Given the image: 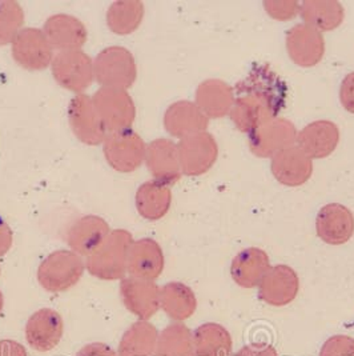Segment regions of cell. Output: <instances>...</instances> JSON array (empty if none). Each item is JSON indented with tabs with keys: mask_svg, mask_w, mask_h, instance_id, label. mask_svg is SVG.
Returning <instances> with one entry per match:
<instances>
[{
	"mask_svg": "<svg viewBox=\"0 0 354 356\" xmlns=\"http://www.w3.org/2000/svg\"><path fill=\"white\" fill-rule=\"evenodd\" d=\"M12 56L24 70L40 71L52 63L55 55L46 33L39 29H24L12 42Z\"/></svg>",
	"mask_w": 354,
	"mask_h": 356,
	"instance_id": "cell-13",
	"label": "cell"
},
{
	"mask_svg": "<svg viewBox=\"0 0 354 356\" xmlns=\"http://www.w3.org/2000/svg\"><path fill=\"white\" fill-rule=\"evenodd\" d=\"M296 142L310 159H323L337 148L339 130L330 120H316L297 132Z\"/></svg>",
	"mask_w": 354,
	"mask_h": 356,
	"instance_id": "cell-21",
	"label": "cell"
},
{
	"mask_svg": "<svg viewBox=\"0 0 354 356\" xmlns=\"http://www.w3.org/2000/svg\"><path fill=\"white\" fill-rule=\"evenodd\" d=\"M14 234L10 225L0 216V258L4 257L12 247Z\"/></svg>",
	"mask_w": 354,
	"mask_h": 356,
	"instance_id": "cell-39",
	"label": "cell"
},
{
	"mask_svg": "<svg viewBox=\"0 0 354 356\" xmlns=\"http://www.w3.org/2000/svg\"><path fill=\"white\" fill-rule=\"evenodd\" d=\"M94 72L101 87L127 90L137 78V65L128 49L111 46L97 55Z\"/></svg>",
	"mask_w": 354,
	"mask_h": 356,
	"instance_id": "cell-4",
	"label": "cell"
},
{
	"mask_svg": "<svg viewBox=\"0 0 354 356\" xmlns=\"http://www.w3.org/2000/svg\"><path fill=\"white\" fill-rule=\"evenodd\" d=\"M339 100L348 113H354V72L346 75L341 83Z\"/></svg>",
	"mask_w": 354,
	"mask_h": 356,
	"instance_id": "cell-36",
	"label": "cell"
},
{
	"mask_svg": "<svg viewBox=\"0 0 354 356\" xmlns=\"http://www.w3.org/2000/svg\"><path fill=\"white\" fill-rule=\"evenodd\" d=\"M208 124L210 119L201 113L196 103L188 100H180L171 104L164 115L165 130L180 139L207 131Z\"/></svg>",
	"mask_w": 354,
	"mask_h": 356,
	"instance_id": "cell-23",
	"label": "cell"
},
{
	"mask_svg": "<svg viewBox=\"0 0 354 356\" xmlns=\"http://www.w3.org/2000/svg\"><path fill=\"white\" fill-rule=\"evenodd\" d=\"M287 49L296 65L309 68L321 62L325 40L320 31L305 23L296 24L287 33Z\"/></svg>",
	"mask_w": 354,
	"mask_h": 356,
	"instance_id": "cell-18",
	"label": "cell"
},
{
	"mask_svg": "<svg viewBox=\"0 0 354 356\" xmlns=\"http://www.w3.org/2000/svg\"><path fill=\"white\" fill-rule=\"evenodd\" d=\"M68 120L75 136L87 146L101 145L108 134L92 97L84 94L71 100L68 107Z\"/></svg>",
	"mask_w": 354,
	"mask_h": 356,
	"instance_id": "cell-9",
	"label": "cell"
},
{
	"mask_svg": "<svg viewBox=\"0 0 354 356\" xmlns=\"http://www.w3.org/2000/svg\"><path fill=\"white\" fill-rule=\"evenodd\" d=\"M181 174L199 177L205 174L217 161L219 147L210 132L203 131L180 140L177 145Z\"/></svg>",
	"mask_w": 354,
	"mask_h": 356,
	"instance_id": "cell-8",
	"label": "cell"
},
{
	"mask_svg": "<svg viewBox=\"0 0 354 356\" xmlns=\"http://www.w3.org/2000/svg\"><path fill=\"white\" fill-rule=\"evenodd\" d=\"M194 346L196 356H229L233 341L224 325L210 322L194 330Z\"/></svg>",
	"mask_w": 354,
	"mask_h": 356,
	"instance_id": "cell-29",
	"label": "cell"
},
{
	"mask_svg": "<svg viewBox=\"0 0 354 356\" xmlns=\"http://www.w3.org/2000/svg\"><path fill=\"white\" fill-rule=\"evenodd\" d=\"M110 225L96 215H85L75 220L65 234V242L78 255L90 257L110 235Z\"/></svg>",
	"mask_w": 354,
	"mask_h": 356,
	"instance_id": "cell-15",
	"label": "cell"
},
{
	"mask_svg": "<svg viewBox=\"0 0 354 356\" xmlns=\"http://www.w3.org/2000/svg\"><path fill=\"white\" fill-rule=\"evenodd\" d=\"M264 7L271 17L277 20H289L297 15L300 6L297 1H264Z\"/></svg>",
	"mask_w": 354,
	"mask_h": 356,
	"instance_id": "cell-35",
	"label": "cell"
},
{
	"mask_svg": "<svg viewBox=\"0 0 354 356\" xmlns=\"http://www.w3.org/2000/svg\"><path fill=\"white\" fill-rule=\"evenodd\" d=\"M0 4H1V1H0Z\"/></svg>",
	"mask_w": 354,
	"mask_h": 356,
	"instance_id": "cell-42",
	"label": "cell"
},
{
	"mask_svg": "<svg viewBox=\"0 0 354 356\" xmlns=\"http://www.w3.org/2000/svg\"><path fill=\"white\" fill-rule=\"evenodd\" d=\"M296 139L297 131L293 123L284 118H276L249 134V148L258 158H269L293 146Z\"/></svg>",
	"mask_w": 354,
	"mask_h": 356,
	"instance_id": "cell-12",
	"label": "cell"
},
{
	"mask_svg": "<svg viewBox=\"0 0 354 356\" xmlns=\"http://www.w3.org/2000/svg\"><path fill=\"white\" fill-rule=\"evenodd\" d=\"M132 243L133 236L129 231L123 228L113 229L96 251L87 257L85 270L101 280L112 282L124 279Z\"/></svg>",
	"mask_w": 354,
	"mask_h": 356,
	"instance_id": "cell-2",
	"label": "cell"
},
{
	"mask_svg": "<svg viewBox=\"0 0 354 356\" xmlns=\"http://www.w3.org/2000/svg\"><path fill=\"white\" fill-rule=\"evenodd\" d=\"M145 163L155 180L171 186L181 178L177 145L168 139H156L146 147Z\"/></svg>",
	"mask_w": 354,
	"mask_h": 356,
	"instance_id": "cell-20",
	"label": "cell"
},
{
	"mask_svg": "<svg viewBox=\"0 0 354 356\" xmlns=\"http://www.w3.org/2000/svg\"><path fill=\"white\" fill-rule=\"evenodd\" d=\"M24 22L23 8L17 1L3 0L0 4V47L12 44Z\"/></svg>",
	"mask_w": 354,
	"mask_h": 356,
	"instance_id": "cell-33",
	"label": "cell"
},
{
	"mask_svg": "<svg viewBox=\"0 0 354 356\" xmlns=\"http://www.w3.org/2000/svg\"><path fill=\"white\" fill-rule=\"evenodd\" d=\"M316 231L326 244L348 243L354 235L353 212L339 203L326 204L317 213Z\"/></svg>",
	"mask_w": 354,
	"mask_h": 356,
	"instance_id": "cell-16",
	"label": "cell"
},
{
	"mask_svg": "<svg viewBox=\"0 0 354 356\" xmlns=\"http://www.w3.org/2000/svg\"><path fill=\"white\" fill-rule=\"evenodd\" d=\"M156 356H196L194 332L180 322L167 325L159 332Z\"/></svg>",
	"mask_w": 354,
	"mask_h": 356,
	"instance_id": "cell-31",
	"label": "cell"
},
{
	"mask_svg": "<svg viewBox=\"0 0 354 356\" xmlns=\"http://www.w3.org/2000/svg\"><path fill=\"white\" fill-rule=\"evenodd\" d=\"M124 307L139 321H149L160 309V287L155 282L124 277L120 283Z\"/></svg>",
	"mask_w": 354,
	"mask_h": 356,
	"instance_id": "cell-14",
	"label": "cell"
},
{
	"mask_svg": "<svg viewBox=\"0 0 354 356\" xmlns=\"http://www.w3.org/2000/svg\"><path fill=\"white\" fill-rule=\"evenodd\" d=\"M305 24L317 31H332L344 20V7L332 0H305L300 7Z\"/></svg>",
	"mask_w": 354,
	"mask_h": 356,
	"instance_id": "cell-30",
	"label": "cell"
},
{
	"mask_svg": "<svg viewBox=\"0 0 354 356\" xmlns=\"http://www.w3.org/2000/svg\"><path fill=\"white\" fill-rule=\"evenodd\" d=\"M159 331L149 321H137L130 324L123 334L119 347V356H156Z\"/></svg>",
	"mask_w": 354,
	"mask_h": 356,
	"instance_id": "cell-27",
	"label": "cell"
},
{
	"mask_svg": "<svg viewBox=\"0 0 354 356\" xmlns=\"http://www.w3.org/2000/svg\"><path fill=\"white\" fill-rule=\"evenodd\" d=\"M233 356H278L273 346L267 343H255L242 347Z\"/></svg>",
	"mask_w": 354,
	"mask_h": 356,
	"instance_id": "cell-38",
	"label": "cell"
},
{
	"mask_svg": "<svg viewBox=\"0 0 354 356\" xmlns=\"http://www.w3.org/2000/svg\"><path fill=\"white\" fill-rule=\"evenodd\" d=\"M300 291V277L287 264H277L261 279L258 298L268 306L284 307L292 303Z\"/></svg>",
	"mask_w": 354,
	"mask_h": 356,
	"instance_id": "cell-11",
	"label": "cell"
},
{
	"mask_svg": "<svg viewBox=\"0 0 354 356\" xmlns=\"http://www.w3.org/2000/svg\"><path fill=\"white\" fill-rule=\"evenodd\" d=\"M319 356H354V338L335 335L322 344Z\"/></svg>",
	"mask_w": 354,
	"mask_h": 356,
	"instance_id": "cell-34",
	"label": "cell"
},
{
	"mask_svg": "<svg viewBox=\"0 0 354 356\" xmlns=\"http://www.w3.org/2000/svg\"><path fill=\"white\" fill-rule=\"evenodd\" d=\"M43 33H46L52 49L59 52L81 49L87 42V29L83 22L67 14L49 17Z\"/></svg>",
	"mask_w": 354,
	"mask_h": 356,
	"instance_id": "cell-22",
	"label": "cell"
},
{
	"mask_svg": "<svg viewBox=\"0 0 354 356\" xmlns=\"http://www.w3.org/2000/svg\"><path fill=\"white\" fill-rule=\"evenodd\" d=\"M26 340L37 353L55 350L65 335V322L60 314L52 308H40L26 323Z\"/></svg>",
	"mask_w": 354,
	"mask_h": 356,
	"instance_id": "cell-10",
	"label": "cell"
},
{
	"mask_svg": "<svg viewBox=\"0 0 354 356\" xmlns=\"http://www.w3.org/2000/svg\"><path fill=\"white\" fill-rule=\"evenodd\" d=\"M288 87L267 65H256L236 84L230 119L244 134H252L261 124L276 119L285 107Z\"/></svg>",
	"mask_w": 354,
	"mask_h": 356,
	"instance_id": "cell-1",
	"label": "cell"
},
{
	"mask_svg": "<svg viewBox=\"0 0 354 356\" xmlns=\"http://www.w3.org/2000/svg\"><path fill=\"white\" fill-rule=\"evenodd\" d=\"M196 106L208 119L224 118L235 103V91L220 79L203 81L196 91Z\"/></svg>",
	"mask_w": 354,
	"mask_h": 356,
	"instance_id": "cell-25",
	"label": "cell"
},
{
	"mask_svg": "<svg viewBox=\"0 0 354 356\" xmlns=\"http://www.w3.org/2000/svg\"><path fill=\"white\" fill-rule=\"evenodd\" d=\"M271 267V260L264 250L249 247L242 250L232 260L230 276L242 289H255L258 287L261 279Z\"/></svg>",
	"mask_w": 354,
	"mask_h": 356,
	"instance_id": "cell-24",
	"label": "cell"
},
{
	"mask_svg": "<svg viewBox=\"0 0 354 356\" xmlns=\"http://www.w3.org/2000/svg\"><path fill=\"white\" fill-rule=\"evenodd\" d=\"M3 306H4V298H3V293L0 291V312L3 309Z\"/></svg>",
	"mask_w": 354,
	"mask_h": 356,
	"instance_id": "cell-41",
	"label": "cell"
},
{
	"mask_svg": "<svg viewBox=\"0 0 354 356\" xmlns=\"http://www.w3.org/2000/svg\"><path fill=\"white\" fill-rule=\"evenodd\" d=\"M0 356H28L27 350L17 340H0Z\"/></svg>",
	"mask_w": 354,
	"mask_h": 356,
	"instance_id": "cell-40",
	"label": "cell"
},
{
	"mask_svg": "<svg viewBox=\"0 0 354 356\" xmlns=\"http://www.w3.org/2000/svg\"><path fill=\"white\" fill-rule=\"evenodd\" d=\"M144 17V4L137 0L115 1L107 13V24L112 33L128 35L136 31Z\"/></svg>",
	"mask_w": 354,
	"mask_h": 356,
	"instance_id": "cell-32",
	"label": "cell"
},
{
	"mask_svg": "<svg viewBox=\"0 0 354 356\" xmlns=\"http://www.w3.org/2000/svg\"><path fill=\"white\" fill-rule=\"evenodd\" d=\"M85 271V261L71 250L49 254L37 268L39 284L51 293H62L75 287Z\"/></svg>",
	"mask_w": 354,
	"mask_h": 356,
	"instance_id": "cell-3",
	"label": "cell"
},
{
	"mask_svg": "<svg viewBox=\"0 0 354 356\" xmlns=\"http://www.w3.org/2000/svg\"><path fill=\"white\" fill-rule=\"evenodd\" d=\"M164 254L160 244L151 238L133 241L127 258V273L130 277L155 282L164 271Z\"/></svg>",
	"mask_w": 354,
	"mask_h": 356,
	"instance_id": "cell-17",
	"label": "cell"
},
{
	"mask_svg": "<svg viewBox=\"0 0 354 356\" xmlns=\"http://www.w3.org/2000/svg\"><path fill=\"white\" fill-rule=\"evenodd\" d=\"M160 308L174 322L183 323L197 308V299L191 287L180 282H171L160 289Z\"/></svg>",
	"mask_w": 354,
	"mask_h": 356,
	"instance_id": "cell-28",
	"label": "cell"
},
{
	"mask_svg": "<svg viewBox=\"0 0 354 356\" xmlns=\"http://www.w3.org/2000/svg\"><path fill=\"white\" fill-rule=\"evenodd\" d=\"M103 145L107 162L119 172H133L145 161L144 140L130 129L108 132Z\"/></svg>",
	"mask_w": 354,
	"mask_h": 356,
	"instance_id": "cell-6",
	"label": "cell"
},
{
	"mask_svg": "<svg viewBox=\"0 0 354 356\" xmlns=\"http://www.w3.org/2000/svg\"><path fill=\"white\" fill-rule=\"evenodd\" d=\"M55 81L63 88L81 95L95 79L94 60L81 49L58 52L51 63Z\"/></svg>",
	"mask_w": 354,
	"mask_h": 356,
	"instance_id": "cell-5",
	"label": "cell"
},
{
	"mask_svg": "<svg viewBox=\"0 0 354 356\" xmlns=\"http://www.w3.org/2000/svg\"><path fill=\"white\" fill-rule=\"evenodd\" d=\"M76 356H119L117 351H115L111 346L101 343V341H94L83 346L78 351Z\"/></svg>",
	"mask_w": 354,
	"mask_h": 356,
	"instance_id": "cell-37",
	"label": "cell"
},
{
	"mask_svg": "<svg viewBox=\"0 0 354 356\" xmlns=\"http://www.w3.org/2000/svg\"><path fill=\"white\" fill-rule=\"evenodd\" d=\"M92 100L107 132L130 129L136 118V106L127 90L101 87Z\"/></svg>",
	"mask_w": 354,
	"mask_h": 356,
	"instance_id": "cell-7",
	"label": "cell"
},
{
	"mask_svg": "<svg viewBox=\"0 0 354 356\" xmlns=\"http://www.w3.org/2000/svg\"><path fill=\"white\" fill-rule=\"evenodd\" d=\"M271 170L283 186L298 187L312 177L313 163L300 147L292 146L272 156Z\"/></svg>",
	"mask_w": 354,
	"mask_h": 356,
	"instance_id": "cell-19",
	"label": "cell"
},
{
	"mask_svg": "<svg viewBox=\"0 0 354 356\" xmlns=\"http://www.w3.org/2000/svg\"><path fill=\"white\" fill-rule=\"evenodd\" d=\"M171 203V187L155 179L143 183L136 193V210L145 220H160L168 213Z\"/></svg>",
	"mask_w": 354,
	"mask_h": 356,
	"instance_id": "cell-26",
	"label": "cell"
}]
</instances>
